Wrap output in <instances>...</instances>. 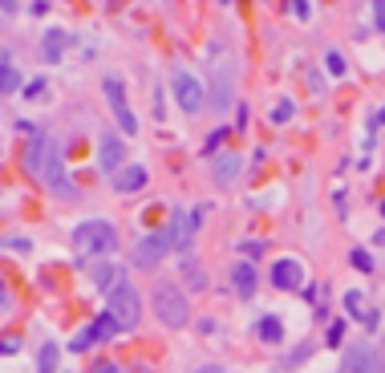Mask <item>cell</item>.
Returning <instances> with one entry per match:
<instances>
[{"label": "cell", "mask_w": 385, "mask_h": 373, "mask_svg": "<svg viewBox=\"0 0 385 373\" xmlns=\"http://www.w3.org/2000/svg\"><path fill=\"white\" fill-rule=\"evenodd\" d=\"M73 243H78L81 256H97V252H114L118 243V231H114L106 219H85V224L73 231Z\"/></svg>", "instance_id": "cell-2"}, {"label": "cell", "mask_w": 385, "mask_h": 373, "mask_svg": "<svg viewBox=\"0 0 385 373\" xmlns=\"http://www.w3.org/2000/svg\"><path fill=\"white\" fill-rule=\"evenodd\" d=\"M236 175H240V154H231V150L219 154V159H215V183L227 187V183H236Z\"/></svg>", "instance_id": "cell-14"}, {"label": "cell", "mask_w": 385, "mask_h": 373, "mask_svg": "<svg viewBox=\"0 0 385 373\" xmlns=\"http://www.w3.org/2000/svg\"><path fill=\"white\" fill-rule=\"evenodd\" d=\"M381 118H385V114H381Z\"/></svg>", "instance_id": "cell-31"}, {"label": "cell", "mask_w": 385, "mask_h": 373, "mask_svg": "<svg viewBox=\"0 0 385 373\" xmlns=\"http://www.w3.org/2000/svg\"><path fill=\"white\" fill-rule=\"evenodd\" d=\"M349 373H381V357L373 353L369 345H357L349 353Z\"/></svg>", "instance_id": "cell-12"}, {"label": "cell", "mask_w": 385, "mask_h": 373, "mask_svg": "<svg viewBox=\"0 0 385 373\" xmlns=\"http://www.w3.org/2000/svg\"><path fill=\"white\" fill-rule=\"evenodd\" d=\"M191 227H199V211H175V231H171V243L178 252L191 243Z\"/></svg>", "instance_id": "cell-11"}, {"label": "cell", "mask_w": 385, "mask_h": 373, "mask_svg": "<svg viewBox=\"0 0 385 373\" xmlns=\"http://www.w3.org/2000/svg\"><path fill=\"white\" fill-rule=\"evenodd\" d=\"M272 118H276V122H288V118H292V102H280V106L272 110Z\"/></svg>", "instance_id": "cell-23"}, {"label": "cell", "mask_w": 385, "mask_h": 373, "mask_svg": "<svg viewBox=\"0 0 385 373\" xmlns=\"http://www.w3.org/2000/svg\"><path fill=\"white\" fill-rule=\"evenodd\" d=\"M16 85H20L16 69H13V65H0V94H13Z\"/></svg>", "instance_id": "cell-20"}, {"label": "cell", "mask_w": 385, "mask_h": 373, "mask_svg": "<svg viewBox=\"0 0 385 373\" xmlns=\"http://www.w3.org/2000/svg\"><path fill=\"white\" fill-rule=\"evenodd\" d=\"M203 373H215V369H203Z\"/></svg>", "instance_id": "cell-30"}, {"label": "cell", "mask_w": 385, "mask_h": 373, "mask_svg": "<svg viewBox=\"0 0 385 373\" xmlns=\"http://www.w3.org/2000/svg\"><path fill=\"white\" fill-rule=\"evenodd\" d=\"M0 305H4V284H0Z\"/></svg>", "instance_id": "cell-29"}, {"label": "cell", "mask_w": 385, "mask_h": 373, "mask_svg": "<svg viewBox=\"0 0 385 373\" xmlns=\"http://www.w3.org/2000/svg\"><path fill=\"white\" fill-rule=\"evenodd\" d=\"M154 312H159L162 324L183 329L187 317H191V305H187V296H183L175 284H159V288H154Z\"/></svg>", "instance_id": "cell-3"}, {"label": "cell", "mask_w": 385, "mask_h": 373, "mask_svg": "<svg viewBox=\"0 0 385 373\" xmlns=\"http://www.w3.org/2000/svg\"><path fill=\"white\" fill-rule=\"evenodd\" d=\"M373 13H377V29H385V0H377V8H373Z\"/></svg>", "instance_id": "cell-28"}, {"label": "cell", "mask_w": 385, "mask_h": 373, "mask_svg": "<svg viewBox=\"0 0 385 373\" xmlns=\"http://www.w3.org/2000/svg\"><path fill=\"white\" fill-rule=\"evenodd\" d=\"M65 45H69V32L65 29H49L45 32V57L49 61H57V57L65 53Z\"/></svg>", "instance_id": "cell-17"}, {"label": "cell", "mask_w": 385, "mask_h": 373, "mask_svg": "<svg viewBox=\"0 0 385 373\" xmlns=\"http://www.w3.org/2000/svg\"><path fill=\"white\" fill-rule=\"evenodd\" d=\"M345 305H349V312H357V308H361V296H357V292H349V296H345Z\"/></svg>", "instance_id": "cell-27"}, {"label": "cell", "mask_w": 385, "mask_h": 373, "mask_svg": "<svg viewBox=\"0 0 385 373\" xmlns=\"http://www.w3.org/2000/svg\"><path fill=\"white\" fill-rule=\"evenodd\" d=\"M175 97H178V106H183L187 114H199L203 106H207L203 81L195 78V73H187V69H175Z\"/></svg>", "instance_id": "cell-4"}, {"label": "cell", "mask_w": 385, "mask_h": 373, "mask_svg": "<svg viewBox=\"0 0 385 373\" xmlns=\"http://www.w3.org/2000/svg\"><path fill=\"white\" fill-rule=\"evenodd\" d=\"M329 73H337V78H341V73H345V57H341L337 49L329 53Z\"/></svg>", "instance_id": "cell-22"}, {"label": "cell", "mask_w": 385, "mask_h": 373, "mask_svg": "<svg viewBox=\"0 0 385 373\" xmlns=\"http://www.w3.org/2000/svg\"><path fill=\"white\" fill-rule=\"evenodd\" d=\"M114 187H118V191H142L146 187V171L142 166H126V171H118V175H114Z\"/></svg>", "instance_id": "cell-15"}, {"label": "cell", "mask_w": 385, "mask_h": 373, "mask_svg": "<svg viewBox=\"0 0 385 373\" xmlns=\"http://www.w3.org/2000/svg\"><path fill=\"white\" fill-rule=\"evenodd\" d=\"M280 337H284V329H280V321H276V317H264V321H259V341H268V345H276Z\"/></svg>", "instance_id": "cell-19"}, {"label": "cell", "mask_w": 385, "mask_h": 373, "mask_svg": "<svg viewBox=\"0 0 385 373\" xmlns=\"http://www.w3.org/2000/svg\"><path fill=\"white\" fill-rule=\"evenodd\" d=\"M110 317L118 329H138L142 321V300H138V288L130 284V280H114L110 284Z\"/></svg>", "instance_id": "cell-1"}, {"label": "cell", "mask_w": 385, "mask_h": 373, "mask_svg": "<svg viewBox=\"0 0 385 373\" xmlns=\"http://www.w3.org/2000/svg\"><path fill=\"white\" fill-rule=\"evenodd\" d=\"M231 94H236V73H231V61L219 57V61H215V90H211V106H215V110H227V106L236 102Z\"/></svg>", "instance_id": "cell-5"}, {"label": "cell", "mask_w": 385, "mask_h": 373, "mask_svg": "<svg viewBox=\"0 0 385 373\" xmlns=\"http://www.w3.org/2000/svg\"><path fill=\"white\" fill-rule=\"evenodd\" d=\"M90 280H94L102 292H110L114 284V268H110V259H97V264H90Z\"/></svg>", "instance_id": "cell-18"}, {"label": "cell", "mask_w": 385, "mask_h": 373, "mask_svg": "<svg viewBox=\"0 0 385 373\" xmlns=\"http://www.w3.org/2000/svg\"><path fill=\"white\" fill-rule=\"evenodd\" d=\"M349 259H353V268H361V272H369V268H373V259L365 256V252H353Z\"/></svg>", "instance_id": "cell-24"}, {"label": "cell", "mask_w": 385, "mask_h": 373, "mask_svg": "<svg viewBox=\"0 0 385 373\" xmlns=\"http://www.w3.org/2000/svg\"><path fill=\"white\" fill-rule=\"evenodd\" d=\"M53 365H57V345H45L41 349V373H53Z\"/></svg>", "instance_id": "cell-21"}, {"label": "cell", "mask_w": 385, "mask_h": 373, "mask_svg": "<svg viewBox=\"0 0 385 373\" xmlns=\"http://www.w3.org/2000/svg\"><path fill=\"white\" fill-rule=\"evenodd\" d=\"M106 97H110V106H114V114H118V122H122V130H138V118H134V110L126 106V90H122V81L118 78H110L106 81Z\"/></svg>", "instance_id": "cell-8"}, {"label": "cell", "mask_w": 385, "mask_h": 373, "mask_svg": "<svg viewBox=\"0 0 385 373\" xmlns=\"http://www.w3.org/2000/svg\"><path fill=\"white\" fill-rule=\"evenodd\" d=\"M272 280H276V288L292 292V288H300V284H305V268H300L296 259H276V264H272Z\"/></svg>", "instance_id": "cell-9"}, {"label": "cell", "mask_w": 385, "mask_h": 373, "mask_svg": "<svg viewBox=\"0 0 385 373\" xmlns=\"http://www.w3.org/2000/svg\"><path fill=\"white\" fill-rule=\"evenodd\" d=\"M231 284H236L243 296H248V292H256V268H252L248 259H240V264L231 268Z\"/></svg>", "instance_id": "cell-16"}, {"label": "cell", "mask_w": 385, "mask_h": 373, "mask_svg": "<svg viewBox=\"0 0 385 373\" xmlns=\"http://www.w3.org/2000/svg\"><path fill=\"white\" fill-rule=\"evenodd\" d=\"M45 175H49V187H53L57 195H65V199H73V195H78V187H73V183H69V175L61 171V159H57V150H49Z\"/></svg>", "instance_id": "cell-10"}, {"label": "cell", "mask_w": 385, "mask_h": 373, "mask_svg": "<svg viewBox=\"0 0 385 373\" xmlns=\"http://www.w3.org/2000/svg\"><path fill=\"white\" fill-rule=\"evenodd\" d=\"M166 247H171V236L162 231V236H150V240H142L134 252H130V259L138 264V268H154L162 256H166Z\"/></svg>", "instance_id": "cell-6"}, {"label": "cell", "mask_w": 385, "mask_h": 373, "mask_svg": "<svg viewBox=\"0 0 385 373\" xmlns=\"http://www.w3.org/2000/svg\"><path fill=\"white\" fill-rule=\"evenodd\" d=\"M94 373H122L114 361H102V365H94Z\"/></svg>", "instance_id": "cell-26"}, {"label": "cell", "mask_w": 385, "mask_h": 373, "mask_svg": "<svg viewBox=\"0 0 385 373\" xmlns=\"http://www.w3.org/2000/svg\"><path fill=\"white\" fill-rule=\"evenodd\" d=\"M122 162H126V146L118 142L114 134H102V142H97V166H102L106 175H118Z\"/></svg>", "instance_id": "cell-7"}, {"label": "cell", "mask_w": 385, "mask_h": 373, "mask_svg": "<svg viewBox=\"0 0 385 373\" xmlns=\"http://www.w3.org/2000/svg\"><path fill=\"white\" fill-rule=\"evenodd\" d=\"M16 345H20L16 337H4V341H0V353H16Z\"/></svg>", "instance_id": "cell-25"}, {"label": "cell", "mask_w": 385, "mask_h": 373, "mask_svg": "<svg viewBox=\"0 0 385 373\" xmlns=\"http://www.w3.org/2000/svg\"><path fill=\"white\" fill-rule=\"evenodd\" d=\"M49 150H53V146H49L45 138H41V134H32L29 150H25V166H29L32 175H41V171H45V162H49Z\"/></svg>", "instance_id": "cell-13"}]
</instances>
